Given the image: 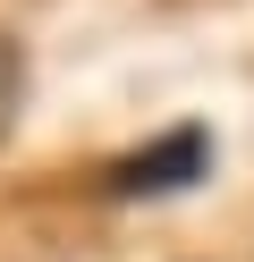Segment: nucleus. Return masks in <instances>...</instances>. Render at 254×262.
Listing matches in <instances>:
<instances>
[{
	"label": "nucleus",
	"instance_id": "nucleus-1",
	"mask_svg": "<svg viewBox=\"0 0 254 262\" xmlns=\"http://www.w3.org/2000/svg\"><path fill=\"white\" fill-rule=\"evenodd\" d=\"M203 161H212V136H203V127H169V136L135 144V152L119 161L110 186H119V194H169V186H195Z\"/></svg>",
	"mask_w": 254,
	"mask_h": 262
},
{
	"label": "nucleus",
	"instance_id": "nucleus-2",
	"mask_svg": "<svg viewBox=\"0 0 254 262\" xmlns=\"http://www.w3.org/2000/svg\"><path fill=\"white\" fill-rule=\"evenodd\" d=\"M17 102H26V51L0 34V144H9V127H17Z\"/></svg>",
	"mask_w": 254,
	"mask_h": 262
}]
</instances>
